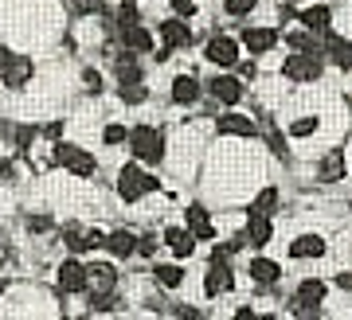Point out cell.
I'll return each mask as SVG.
<instances>
[{
	"instance_id": "obj_37",
	"label": "cell",
	"mask_w": 352,
	"mask_h": 320,
	"mask_svg": "<svg viewBox=\"0 0 352 320\" xmlns=\"http://www.w3.org/2000/svg\"><path fill=\"white\" fill-rule=\"evenodd\" d=\"M0 176H12V160H8V157L0 160Z\"/></svg>"
},
{
	"instance_id": "obj_13",
	"label": "cell",
	"mask_w": 352,
	"mask_h": 320,
	"mask_svg": "<svg viewBox=\"0 0 352 320\" xmlns=\"http://www.w3.org/2000/svg\"><path fill=\"white\" fill-rule=\"evenodd\" d=\"M28 74H32V62H28L24 55H12V59H8V67L0 71V78H4L8 87H24Z\"/></svg>"
},
{
	"instance_id": "obj_2",
	"label": "cell",
	"mask_w": 352,
	"mask_h": 320,
	"mask_svg": "<svg viewBox=\"0 0 352 320\" xmlns=\"http://www.w3.org/2000/svg\"><path fill=\"white\" fill-rule=\"evenodd\" d=\"M126 141L133 145V157L149 160V164H157L164 157V137L157 129H149V125H138L133 133H126Z\"/></svg>"
},
{
	"instance_id": "obj_26",
	"label": "cell",
	"mask_w": 352,
	"mask_h": 320,
	"mask_svg": "<svg viewBox=\"0 0 352 320\" xmlns=\"http://www.w3.org/2000/svg\"><path fill=\"white\" fill-rule=\"evenodd\" d=\"M274 203H278V192H274V187H266V192H258V199L251 203V211H254V215H270Z\"/></svg>"
},
{
	"instance_id": "obj_15",
	"label": "cell",
	"mask_w": 352,
	"mask_h": 320,
	"mask_svg": "<svg viewBox=\"0 0 352 320\" xmlns=\"http://www.w3.org/2000/svg\"><path fill=\"white\" fill-rule=\"evenodd\" d=\"M219 133L254 137V122H251V117H243V113H223V117H219Z\"/></svg>"
},
{
	"instance_id": "obj_20",
	"label": "cell",
	"mask_w": 352,
	"mask_h": 320,
	"mask_svg": "<svg viewBox=\"0 0 352 320\" xmlns=\"http://www.w3.org/2000/svg\"><path fill=\"white\" fill-rule=\"evenodd\" d=\"M188 231L196 234V238H212L215 234V227H212V219H208L204 207H188Z\"/></svg>"
},
{
	"instance_id": "obj_30",
	"label": "cell",
	"mask_w": 352,
	"mask_h": 320,
	"mask_svg": "<svg viewBox=\"0 0 352 320\" xmlns=\"http://www.w3.org/2000/svg\"><path fill=\"white\" fill-rule=\"evenodd\" d=\"M258 0H227V16H247Z\"/></svg>"
},
{
	"instance_id": "obj_21",
	"label": "cell",
	"mask_w": 352,
	"mask_h": 320,
	"mask_svg": "<svg viewBox=\"0 0 352 320\" xmlns=\"http://www.w3.org/2000/svg\"><path fill=\"white\" fill-rule=\"evenodd\" d=\"M196 94H200V87H196V78H188V74L173 82V98L180 102V106H192V102H196Z\"/></svg>"
},
{
	"instance_id": "obj_32",
	"label": "cell",
	"mask_w": 352,
	"mask_h": 320,
	"mask_svg": "<svg viewBox=\"0 0 352 320\" xmlns=\"http://www.w3.org/2000/svg\"><path fill=\"white\" fill-rule=\"evenodd\" d=\"M106 145H118V141H126V129H122V125H106Z\"/></svg>"
},
{
	"instance_id": "obj_28",
	"label": "cell",
	"mask_w": 352,
	"mask_h": 320,
	"mask_svg": "<svg viewBox=\"0 0 352 320\" xmlns=\"http://www.w3.org/2000/svg\"><path fill=\"white\" fill-rule=\"evenodd\" d=\"M309 133H317V117H302V122L289 125V137H309Z\"/></svg>"
},
{
	"instance_id": "obj_35",
	"label": "cell",
	"mask_w": 352,
	"mask_h": 320,
	"mask_svg": "<svg viewBox=\"0 0 352 320\" xmlns=\"http://www.w3.org/2000/svg\"><path fill=\"white\" fill-rule=\"evenodd\" d=\"M153 247H157L153 238H141V242H138V250H141V254H153Z\"/></svg>"
},
{
	"instance_id": "obj_33",
	"label": "cell",
	"mask_w": 352,
	"mask_h": 320,
	"mask_svg": "<svg viewBox=\"0 0 352 320\" xmlns=\"http://www.w3.org/2000/svg\"><path fill=\"white\" fill-rule=\"evenodd\" d=\"M173 8L180 16H192V12H196V0H173Z\"/></svg>"
},
{
	"instance_id": "obj_5",
	"label": "cell",
	"mask_w": 352,
	"mask_h": 320,
	"mask_svg": "<svg viewBox=\"0 0 352 320\" xmlns=\"http://www.w3.org/2000/svg\"><path fill=\"white\" fill-rule=\"evenodd\" d=\"M55 160H59L63 168H71L75 176H90V172H94V157L82 152L78 145H55Z\"/></svg>"
},
{
	"instance_id": "obj_14",
	"label": "cell",
	"mask_w": 352,
	"mask_h": 320,
	"mask_svg": "<svg viewBox=\"0 0 352 320\" xmlns=\"http://www.w3.org/2000/svg\"><path fill=\"white\" fill-rule=\"evenodd\" d=\"M243 43L254 51V55H263V51H270L278 43V32H270V27H247V36H243Z\"/></svg>"
},
{
	"instance_id": "obj_34",
	"label": "cell",
	"mask_w": 352,
	"mask_h": 320,
	"mask_svg": "<svg viewBox=\"0 0 352 320\" xmlns=\"http://www.w3.org/2000/svg\"><path fill=\"white\" fill-rule=\"evenodd\" d=\"M28 227H32V231H47L51 219H47V215H43V219H28Z\"/></svg>"
},
{
	"instance_id": "obj_3",
	"label": "cell",
	"mask_w": 352,
	"mask_h": 320,
	"mask_svg": "<svg viewBox=\"0 0 352 320\" xmlns=\"http://www.w3.org/2000/svg\"><path fill=\"white\" fill-rule=\"evenodd\" d=\"M282 71L294 82H314V78H321V51H298V55H289L282 62Z\"/></svg>"
},
{
	"instance_id": "obj_38",
	"label": "cell",
	"mask_w": 352,
	"mask_h": 320,
	"mask_svg": "<svg viewBox=\"0 0 352 320\" xmlns=\"http://www.w3.org/2000/svg\"><path fill=\"white\" fill-rule=\"evenodd\" d=\"M8 59H12V55H8V51L0 47V71H4V67H8Z\"/></svg>"
},
{
	"instance_id": "obj_18",
	"label": "cell",
	"mask_w": 352,
	"mask_h": 320,
	"mask_svg": "<svg viewBox=\"0 0 352 320\" xmlns=\"http://www.w3.org/2000/svg\"><path fill=\"white\" fill-rule=\"evenodd\" d=\"M102 247L110 250V254H118V258H129L138 242H133V234H129V231H113L110 238H102Z\"/></svg>"
},
{
	"instance_id": "obj_31",
	"label": "cell",
	"mask_w": 352,
	"mask_h": 320,
	"mask_svg": "<svg viewBox=\"0 0 352 320\" xmlns=\"http://www.w3.org/2000/svg\"><path fill=\"white\" fill-rule=\"evenodd\" d=\"M122 98L126 102H145V87H141V82H129V87H122Z\"/></svg>"
},
{
	"instance_id": "obj_1",
	"label": "cell",
	"mask_w": 352,
	"mask_h": 320,
	"mask_svg": "<svg viewBox=\"0 0 352 320\" xmlns=\"http://www.w3.org/2000/svg\"><path fill=\"white\" fill-rule=\"evenodd\" d=\"M161 187V180L149 172H141V168H133V164H126L122 168V176H118V192H122V199L126 203H133V199H141L145 192H157Z\"/></svg>"
},
{
	"instance_id": "obj_8",
	"label": "cell",
	"mask_w": 352,
	"mask_h": 320,
	"mask_svg": "<svg viewBox=\"0 0 352 320\" xmlns=\"http://www.w3.org/2000/svg\"><path fill=\"white\" fill-rule=\"evenodd\" d=\"M59 285H63L67 293H82V289H87V266H78L75 258L63 262V266H59Z\"/></svg>"
},
{
	"instance_id": "obj_19",
	"label": "cell",
	"mask_w": 352,
	"mask_h": 320,
	"mask_svg": "<svg viewBox=\"0 0 352 320\" xmlns=\"http://www.w3.org/2000/svg\"><path fill=\"white\" fill-rule=\"evenodd\" d=\"M122 39H126V47H133V51H149L153 47V36L138 24H122Z\"/></svg>"
},
{
	"instance_id": "obj_22",
	"label": "cell",
	"mask_w": 352,
	"mask_h": 320,
	"mask_svg": "<svg viewBox=\"0 0 352 320\" xmlns=\"http://www.w3.org/2000/svg\"><path fill=\"white\" fill-rule=\"evenodd\" d=\"M251 277L258 285H274L278 282V266H274V262H266V258H254L251 262Z\"/></svg>"
},
{
	"instance_id": "obj_16",
	"label": "cell",
	"mask_w": 352,
	"mask_h": 320,
	"mask_svg": "<svg viewBox=\"0 0 352 320\" xmlns=\"http://www.w3.org/2000/svg\"><path fill=\"white\" fill-rule=\"evenodd\" d=\"M164 242L173 247V254L188 258L192 250H196V234H192V231H180V227H173V231H164Z\"/></svg>"
},
{
	"instance_id": "obj_29",
	"label": "cell",
	"mask_w": 352,
	"mask_h": 320,
	"mask_svg": "<svg viewBox=\"0 0 352 320\" xmlns=\"http://www.w3.org/2000/svg\"><path fill=\"white\" fill-rule=\"evenodd\" d=\"M289 47H298V51H321V43H314V39L302 36V32H294V36H289Z\"/></svg>"
},
{
	"instance_id": "obj_12",
	"label": "cell",
	"mask_w": 352,
	"mask_h": 320,
	"mask_svg": "<svg viewBox=\"0 0 352 320\" xmlns=\"http://www.w3.org/2000/svg\"><path fill=\"white\" fill-rule=\"evenodd\" d=\"M325 293H329V285L317 282V277H309V282L298 285V305H302V308H317L321 301H325Z\"/></svg>"
},
{
	"instance_id": "obj_39",
	"label": "cell",
	"mask_w": 352,
	"mask_h": 320,
	"mask_svg": "<svg viewBox=\"0 0 352 320\" xmlns=\"http://www.w3.org/2000/svg\"><path fill=\"white\" fill-rule=\"evenodd\" d=\"M0 293H4V282H0Z\"/></svg>"
},
{
	"instance_id": "obj_4",
	"label": "cell",
	"mask_w": 352,
	"mask_h": 320,
	"mask_svg": "<svg viewBox=\"0 0 352 320\" xmlns=\"http://www.w3.org/2000/svg\"><path fill=\"white\" fill-rule=\"evenodd\" d=\"M87 285L94 289V301H90V305L94 308H110V293H113V285H118V273H113V266H90Z\"/></svg>"
},
{
	"instance_id": "obj_23",
	"label": "cell",
	"mask_w": 352,
	"mask_h": 320,
	"mask_svg": "<svg viewBox=\"0 0 352 320\" xmlns=\"http://www.w3.org/2000/svg\"><path fill=\"white\" fill-rule=\"evenodd\" d=\"M329 20H333L329 8H309V12L302 16V24L309 27V32H329Z\"/></svg>"
},
{
	"instance_id": "obj_25",
	"label": "cell",
	"mask_w": 352,
	"mask_h": 320,
	"mask_svg": "<svg viewBox=\"0 0 352 320\" xmlns=\"http://www.w3.org/2000/svg\"><path fill=\"white\" fill-rule=\"evenodd\" d=\"M118 78H122V87H129V82H141L138 62L129 59V55H122V59H118Z\"/></svg>"
},
{
	"instance_id": "obj_36",
	"label": "cell",
	"mask_w": 352,
	"mask_h": 320,
	"mask_svg": "<svg viewBox=\"0 0 352 320\" xmlns=\"http://www.w3.org/2000/svg\"><path fill=\"white\" fill-rule=\"evenodd\" d=\"M98 82H102L98 74H94V71H87V87H90V90H102V87H98Z\"/></svg>"
},
{
	"instance_id": "obj_27",
	"label": "cell",
	"mask_w": 352,
	"mask_h": 320,
	"mask_svg": "<svg viewBox=\"0 0 352 320\" xmlns=\"http://www.w3.org/2000/svg\"><path fill=\"white\" fill-rule=\"evenodd\" d=\"M157 282L173 289V285H180V282H184V270H180V266H157Z\"/></svg>"
},
{
	"instance_id": "obj_9",
	"label": "cell",
	"mask_w": 352,
	"mask_h": 320,
	"mask_svg": "<svg viewBox=\"0 0 352 320\" xmlns=\"http://www.w3.org/2000/svg\"><path fill=\"white\" fill-rule=\"evenodd\" d=\"M208 87H212V94L219 102H227V106H235V102L243 98V82L239 78H231V74H219V78H212Z\"/></svg>"
},
{
	"instance_id": "obj_17",
	"label": "cell",
	"mask_w": 352,
	"mask_h": 320,
	"mask_svg": "<svg viewBox=\"0 0 352 320\" xmlns=\"http://www.w3.org/2000/svg\"><path fill=\"white\" fill-rule=\"evenodd\" d=\"M247 242H254V247L270 242V219L266 215H254L251 211V219H247Z\"/></svg>"
},
{
	"instance_id": "obj_7",
	"label": "cell",
	"mask_w": 352,
	"mask_h": 320,
	"mask_svg": "<svg viewBox=\"0 0 352 320\" xmlns=\"http://www.w3.org/2000/svg\"><path fill=\"white\" fill-rule=\"evenodd\" d=\"M227 258H212V270H208V277H204V289H208V297H219L223 289H231V266H223Z\"/></svg>"
},
{
	"instance_id": "obj_10",
	"label": "cell",
	"mask_w": 352,
	"mask_h": 320,
	"mask_svg": "<svg viewBox=\"0 0 352 320\" xmlns=\"http://www.w3.org/2000/svg\"><path fill=\"white\" fill-rule=\"evenodd\" d=\"M161 43H164V51H168V47H188V43H192L188 24H180V20H168V24H161Z\"/></svg>"
},
{
	"instance_id": "obj_11",
	"label": "cell",
	"mask_w": 352,
	"mask_h": 320,
	"mask_svg": "<svg viewBox=\"0 0 352 320\" xmlns=\"http://www.w3.org/2000/svg\"><path fill=\"white\" fill-rule=\"evenodd\" d=\"M321 254H325V242L317 234H302L289 242V258H321Z\"/></svg>"
},
{
	"instance_id": "obj_24",
	"label": "cell",
	"mask_w": 352,
	"mask_h": 320,
	"mask_svg": "<svg viewBox=\"0 0 352 320\" xmlns=\"http://www.w3.org/2000/svg\"><path fill=\"white\" fill-rule=\"evenodd\" d=\"M325 43H329V55H333V59H337L340 67H349V62H352V55H349V43H344L340 36H329V32H325Z\"/></svg>"
},
{
	"instance_id": "obj_6",
	"label": "cell",
	"mask_w": 352,
	"mask_h": 320,
	"mask_svg": "<svg viewBox=\"0 0 352 320\" xmlns=\"http://www.w3.org/2000/svg\"><path fill=\"white\" fill-rule=\"evenodd\" d=\"M208 59L219 62V67H235V59H239V43L231 36H215L212 43H208Z\"/></svg>"
}]
</instances>
